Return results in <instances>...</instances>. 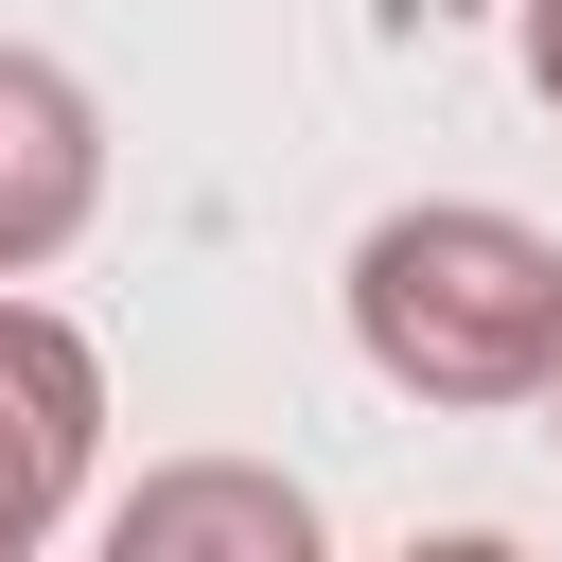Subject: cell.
Listing matches in <instances>:
<instances>
[{"label":"cell","mask_w":562,"mask_h":562,"mask_svg":"<svg viewBox=\"0 0 562 562\" xmlns=\"http://www.w3.org/2000/svg\"><path fill=\"white\" fill-rule=\"evenodd\" d=\"M509 53H527V88H544V123H562V0H527V18H509Z\"/></svg>","instance_id":"obj_5"},{"label":"cell","mask_w":562,"mask_h":562,"mask_svg":"<svg viewBox=\"0 0 562 562\" xmlns=\"http://www.w3.org/2000/svg\"><path fill=\"white\" fill-rule=\"evenodd\" d=\"M88 457H105V351L0 281V562H35L88 509Z\"/></svg>","instance_id":"obj_2"},{"label":"cell","mask_w":562,"mask_h":562,"mask_svg":"<svg viewBox=\"0 0 562 562\" xmlns=\"http://www.w3.org/2000/svg\"><path fill=\"white\" fill-rule=\"evenodd\" d=\"M351 351L404 386V404H457V422H509L562 386V246L492 193H422V211H369L351 246Z\"/></svg>","instance_id":"obj_1"},{"label":"cell","mask_w":562,"mask_h":562,"mask_svg":"<svg viewBox=\"0 0 562 562\" xmlns=\"http://www.w3.org/2000/svg\"><path fill=\"white\" fill-rule=\"evenodd\" d=\"M123 562H316V492L299 474H246V457H176L105 509Z\"/></svg>","instance_id":"obj_4"},{"label":"cell","mask_w":562,"mask_h":562,"mask_svg":"<svg viewBox=\"0 0 562 562\" xmlns=\"http://www.w3.org/2000/svg\"><path fill=\"white\" fill-rule=\"evenodd\" d=\"M544 439H562V386H544Z\"/></svg>","instance_id":"obj_6"},{"label":"cell","mask_w":562,"mask_h":562,"mask_svg":"<svg viewBox=\"0 0 562 562\" xmlns=\"http://www.w3.org/2000/svg\"><path fill=\"white\" fill-rule=\"evenodd\" d=\"M88 211H105V105H88V70L0 35V281L70 263Z\"/></svg>","instance_id":"obj_3"}]
</instances>
